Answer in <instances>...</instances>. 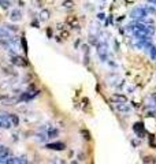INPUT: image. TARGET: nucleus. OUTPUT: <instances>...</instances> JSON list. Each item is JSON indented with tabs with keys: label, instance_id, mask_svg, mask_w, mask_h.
<instances>
[{
	"label": "nucleus",
	"instance_id": "obj_1",
	"mask_svg": "<svg viewBox=\"0 0 156 164\" xmlns=\"http://www.w3.org/2000/svg\"><path fill=\"white\" fill-rule=\"evenodd\" d=\"M97 54H99L100 59L103 62H107V44L104 43V41H100L99 44H97Z\"/></svg>",
	"mask_w": 156,
	"mask_h": 164
},
{
	"label": "nucleus",
	"instance_id": "obj_2",
	"mask_svg": "<svg viewBox=\"0 0 156 164\" xmlns=\"http://www.w3.org/2000/svg\"><path fill=\"white\" fill-rule=\"evenodd\" d=\"M133 130H134V133L139 136V138H142V137L145 136V128H144V125H142L141 122H137V123H134V126H133Z\"/></svg>",
	"mask_w": 156,
	"mask_h": 164
},
{
	"label": "nucleus",
	"instance_id": "obj_3",
	"mask_svg": "<svg viewBox=\"0 0 156 164\" xmlns=\"http://www.w3.org/2000/svg\"><path fill=\"white\" fill-rule=\"evenodd\" d=\"M11 62H12V64L19 66V67H26V66H28V62L22 56H18V55H14V56L11 57Z\"/></svg>",
	"mask_w": 156,
	"mask_h": 164
},
{
	"label": "nucleus",
	"instance_id": "obj_4",
	"mask_svg": "<svg viewBox=\"0 0 156 164\" xmlns=\"http://www.w3.org/2000/svg\"><path fill=\"white\" fill-rule=\"evenodd\" d=\"M47 149H52V150H64L66 145L63 142H51L47 144Z\"/></svg>",
	"mask_w": 156,
	"mask_h": 164
},
{
	"label": "nucleus",
	"instance_id": "obj_5",
	"mask_svg": "<svg viewBox=\"0 0 156 164\" xmlns=\"http://www.w3.org/2000/svg\"><path fill=\"white\" fill-rule=\"evenodd\" d=\"M115 110L118 112H122V114H128V112L131 111V107L126 103H122V104H115Z\"/></svg>",
	"mask_w": 156,
	"mask_h": 164
},
{
	"label": "nucleus",
	"instance_id": "obj_6",
	"mask_svg": "<svg viewBox=\"0 0 156 164\" xmlns=\"http://www.w3.org/2000/svg\"><path fill=\"white\" fill-rule=\"evenodd\" d=\"M10 19L12 22H18V21H21L22 19V12L21 10H18V8H15V10L11 11V14H10Z\"/></svg>",
	"mask_w": 156,
	"mask_h": 164
},
{
	"label": "nucleus",
	"instance_id": "obj_7",
	"mask_svg": "<svg viewBox=\"0 0 156 164\" xmlns=\"http://www.w3.org/2000/svg\"><path fill=\"white\" fill-rule=\"evenodd\" d=\"M111 100H112L115 104L128 103V99H126V96H123V94H112V97H111Z\"/></svg>",
	"mask_w": 156,
	"mask_h": 164
},
{
	"label": "nucleus",
	"instance_id": "obj_8",
	"mask_svg": "<svg viewBox=\"0 0 156 164\" xmlns=\"http://www.w3.org/2000/svg\"><path fill=\"white\" fill-rule=\"evenodd\" d=\"M39 94V90H30V92H25V94H22V100H32L33 97Z\"/></svg>",
	"mask_w": 156,
	"mask_h": 164
},
{
	"label": "nucleus",
	"instance_id": "obj_9",
	"mask_svg": "<svg viewBox=\"0 0 156 164\" xmlns=\"http://www.w3.org/2000/svg\"><path fill=\"white\" fill-rule=\"evenodd\" d=\"M8 119H10V122H11V125L12 126L19 125V118H18L17 114H8Z\"/></svg>",
	"mask_w": 156,
	"mask_h": 164
},
{
	"label": "nucleus",
	"instance_id": "obj_10",
	"mask_svg": "<svg viewBox=\"0 0 156 164\" xmlns=\"http://www.w3.org/2000/svg\"><path fill=\"white\" fill-rule=\"evenodd\" d=\"M10 157V149L6 148V146H1V149H0V159H7Z\"/></svg>",
	"mask_w": 156,
	"mask_h": 164
},
{
	"label": "nucleus",
	"instance_id": "obj_11",
	"mask_svg": "<svg viewBox=\"0 0 156 164\" xmlns=\"http://www.w3.org/2000/svg\"><path fill=\"white\" fill-rule=\"evenodd\" d=\"M7 164H21V159L19 157H7Z\"/></svg>",
	"mask_w": 156,
	"mask_h": 164
},
{
	"label": "nucleus",
	"instance_id": "obj_12",
	"mask_svg": "<svg viewBox=\"0 0 156 164\" xmlns=\"http://www.w3.org/2000/svg\"><path fill=\"white\" fill-rule=\"evenodd\" d=\"M48 18H50V11L48 10H43L40 12V19H41V21H47Z\"/></svg>",
	"mask_w": 156,
	"mask_h": 164
},
{
	"label": "nucleus",
	"instance_id": "obj_13",
	"mask_svg": "<svg viewBox=\"0 0 156 164\" xmlns=\"http://www.w3.org/2000/svg\"><path fill=\"white\" fill-rule=\"evenodd\" d=\"M67 22L70 23V26H73V28H75V29L78 28V19L75 18V17H70V18L67 19Z\"/></svg>",
	"mask_w": 156,
	"mask_h": 164
},
{
	"label": "nucleus",
	"instance_id": "obj_14",
	"mask_svg": "<svg viewBox=\"0 0 156 164\" xmlns=\"http://www.w3.org/2000/svg\"><path fill=\"white\" fill-rule=\"evenodd\" d=\"M73 6H74L73 0H66V1H63V7H66V8H73Z\"/></svg>",
	"mask_w": 156,
	"mask_h": 164
},
{
	"label": "nucleus",
	"instance_id": "obj_15",
	"mask_svg": "<svg viewBox=\"0 0 156 164\" xmlns=\"http://www.w3.org/2000/svg\"><path fill=\"white\" fill-rule=\"evenodd\" d=\"M147 10V12H148V14H156V8H153V7H149V6H145V7H144Z\"/></svg>",
	"mask_w": 156,
	"mask_h": 164
},
{
	"label": "nucleus",
	"instance_id": "obj_16",
	"mask_svg": "<svg viewBox=\"0 0 156 164\" xmlns=\"http://www.w3.org/2000/svg\"><path fill=\"white\" fill-rule=\"evenodd\" d=\"M151 56H152V59H155V60H156V46L151 45Z\"/></svg>",
	"mask_w": 156,
	"mask_h": 164
},
{
	"label": "nucleus",
	"instance_id": "obj_17",
	"mask_svg": "<svg viewBox=\"0 0 156 164\" xmlns=\"http://www.w3.org/2000/svg\"><path fill=\"white\" fill-rule=\"evenodd\" d=\"M8 1L7 0H0V7H3V8H8Z\"/></svg>",
	"mask_w": 156,
	"mask_h": 164
},
{
	"label": "nucleus",
	"instance_id": "obj_18",
	"mask_svg": "<svg viewBox=\"0 0 156 164\" xmlns=\"http://www.w3.org/2000/svg\"><path fill=\"white\" fill-rule=\"evenodd\" d=\"M0 164H7V159H0Z\"/></svg>",
	"mask_w": 156,
	"mask_h": 164
},
{
	"label": "nucleus",
	"instance_id": "obj_19",
	"mask_svg": "<svg viewBox=\"0 0 156 164\" xmlns=\"http://www.w3.org/2000/svg\"><path fill=\"white\" fill-rule=\"evenodd\" d=\"M62 37H64V38H66V37H69V33L67 32H62Z\"/></svg>",
	"mask_w": 156,
	"mask_h": 164
},
{
	"label": "nucleus",
	"instance_id": "obj_20",
	"mask_svg": "<svg viewBox=\"0 0 156 164\" xmlns=\"http://www.w3.org/2000/svg\"><path fill=\"white\" fill-rule=\"evenodd\" d=\"M97 18H99V19H104V14H99V15H97Z\"/></svg>",
	"mask_w": 156,
	"mask_h": 164
},
{
	"label": "nucleus",
	"instance_id": "obj_21",
	"mask_svg": "<svg viewBox=\"0 0 156 164\" xmlns=\"http://www.w3.org/2000/svg\"><path fill=\"white\" fill-rule=\"evenodd\" d=\"M147 1H149L151 4H155V6H156V0H147Z\"/></svg>",
	"mask_w": 156,
	"mask_h": 164
},
{
	"label": "nucleus",
	"instance_id": "obj_22",
	"mask_svg": "<svg viewBox=\"0 0 156 164\" xmlns=\"http://www.w3.org/2000/svg\"><path fill=\"white\" fill-rule=\"evenodd\" d=\"M152 164H156V157H155V159H152Z\"/></svg>",
	"mask_w": 156,
	"mask_h": 164
},
{
	"label": "nucleus",
	"instance_id": "obj_23",
	"mask_svg": "<svg viewBox=\"0 0 156 164\" xmlns=\"http://www.w3.org/2000/svg\"><path fill=\"white\" fill-rule=\"evenodd\" d=\"M71 164H78V163H77V161H73V163H71Z\"/></svg>",
	"mask_w": 156,
	"mask_h": 164
}]
</instances>
